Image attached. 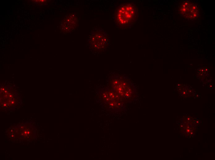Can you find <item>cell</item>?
Returning <instances> with one entry per match:
<instances>
[{"label":"cell","mask_w":215,"mask_h":160,"mask_svg":"<svg viewBox=\"0 0 215 160\" xmlns=\"http://www.w3.org/2000/svg\"><path fill=\"white\" fill-rule=\"evenodd\" d=\"M136 6L131 3H124L120 6L116 14V19L120 26H128L133 24L137 18Z\"/></svg>","instance_id":"6da1fadb"},{"label":"cell","mask_w":215,"mask_h":160,"mask_svg":"<svg viewBox=\"0 0 215 160\" xmlns=\"http://www.w3.org/2000/svg\"><path fill=\"white\" fill-rule=\"evenodd\" d=\"M179 10L180 14L188 19L195 18L198 15L197 7L193 3L189 2H183L180 6Z\"/></svg>","instance_id":"7a4b0ae2"}]
</instances>
